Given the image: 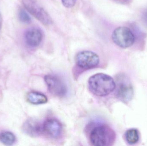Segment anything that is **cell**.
Wrapping results in <instances>:
<instances>
[{
  "label": "cell",
  "instance_id": "obj_1",
  "mask_svg": "<svg viewBox=\"0 0 147 146\" xmlns=\"http://www.w3.org/2000/svg\"><path fill=\"white\" fill-rule=\"evenodd\" d=\"M88 87L90 91L94 95L104 97L115 89L116 83L109 75L99 73L90 77L88 80Z\"/></svg>",
  "mask_w": 147,
  "mask_h": 146
},
{
  "label": "cell",
  "instance_id": "obj_2",
  "mask_svg": "<svg viewBox=\"0 0 147 146\" xmlns=\"http://www.w3.org/2000/svg\"><path fill=\"white\" fill-rule=\"evenodd\" d=\"M115 133L106 124H98L95 126L90 134V141L94 146H111L115 143Z\"/></svg>",
  "mask_w": 147,
  "mask_h": 146
},
{
  "label": "cell",
  "instance_id": "obj_3",
  "mask_svg": "<svg viewBox=\"0 0 147 146\" xmlns=\"http://www.w3.org/2000/svg\"><path fill=\"white\" fill-rule=\"evenodd\" d=\"M112 38L115 44L124 49L132 46L135 39L134 33L126 27H120L116 28L112 33Z\"/></svg>",
  "mask_w": 147,
  "mask_h": 146
},
{
  "label": "cell",
  "instance_id": "obj_4",
  "mask_svg": "<svg viewBox=\"0 0 147 146\" xmlns=\"http://www.w3.org/2000/svg\"><path fill=\"white\" fill-rule=\"evenodd\" d=\"M26 9L33 16L45 25H50L52 20L48 13L35 0H22Z\"/></svg>",
  "mask_w": 147,
  "mask_h": 146
},
{
  "label": "cell",
  "instance_id": "obj_5",
  "mask_svg": "<svg viewBox=\"0 0 147 146\" xmlns=\"http://www.w3.org/2000/svg\"><path fill=\"white\" fill-rule=\"evenodd\" d=\"M115 89H116L117 98L123 102L127 103L133 99L134 89L128 79L126 76L120 75L117 78Z\"/></svg>",
  "mask_w": 147,
  "mask_h": 146
},
{
  "label": "cell",
  "instance_id": "obj_6",
  "mask_svg": "<svg viewBox=\"0 0 147 146\" xmlns=\"http://www.w3.org/2000/svg\"><path fill=\"white\" fill-rule=\"evenodd\" d=\"M45 81L49 92L53 95L61 97L67 94V85L59 76L48 75L45 76Z\"/></svg>",
  "mask_w": 147,
  "mask_h": 146
},
{
  "label": "cell",
  "instance_id": "obj_7",
  "mask_svg": "<svg viewBox=\"0 0 147 146\" xmlns=\"http://www.w3.org/2000/svg\"><path fill=\"white\" fill-rule=\"evenodd\" d=\"M76 63L79 67L85 69L96 67L99 63L98 55L90 51H84L78 53L76 57Z\"/></svg>",
  "mask_w": 147,
  "mask_h": 146
},
{
  "label": "cell",
  "instance_id": "obj_8",
  "mask_svg": "<svg viewBox=\"0 0 147 146\" xmlns=\"http://www.w3.org/2000/svg\"><path fill=\"white\" fill-rule=\"evenodd\" d=\"M42 133L52 139H58L63 133L62 123L55 118L47 119L42 125Z\"/></svg>",
  "mask_w": 147,
  "mask_h": 146
},
{
  "label": "cell",
  "instance_id": "obj_9",
  "mask_svg": "<svg viewBox=\"0 0 147 146\" xmlns=\"http://www.w3.org/2000/svg\"><path fill=\"white\" fill-rule=\"evenodd\" d=\"M24 37L26 43L28 46L36 47L38 46L42 41L43 33L39 28L32 27L26 32Z\"/></svg>",
  "mask_w": 147,
  "mask_h": 146
},
{
  "label": "cell",
  "instance_id": "obj_10",
  "mask_svg": "<svg viewBox=\"0 0 147 146\" xmlns=\"http://www.w3.org/2000/svg\"><path fill=\"white\" fill-rule=\"evenodd\" d=\"M42 124L34 119H29L22 126L23 132L31 137H36L42 133Z\"/></svg>",
  "mask_w": 147,
  "mask_h": 146
},
{
  "label": "cell",
  "instance_id": "obj_11",
  "mask_svg": "<svg viewBox=\"0 0 147 146\" xmlns=\"http://www.w3.org/2000/svg\"><path fill=\"white\" fill-rule=\"evenodd\" d=\"M27 101L33 105H40L46 103L48 101L47 97L43 93L37 91L28 93L27 95Z\"/></svg>",
  "mask_w": 147,
  "mask_h": 146
},
{
  "label": "cell",
  "instance_id": "obj_12",
  "mask_svg": "<svg viewBox=\"0 0 147 146\" xmlns=\"http://www.w3.org/2000/svg\"><path fill=\"white\" fill-rule=\"evenodd\" d=\"M0 141L5 145L11 146L15 142L16 137L11 132L5 131L0 134Z\"/></svg>",
  "mask_w": 147,
  "mask_h": 146
},
{
  "label": "cell",
  "instance_id": "obj_13",
  "mask_svg": "<svg viewBox=\"0 0 147 146\" xmlns=\"http://www.w3.org/2000/svg\"><path fill=\"white\" fill-rule=\"evenodd\" d=\"M125 139L127 142L130 145L136 144L140 139L138 130L135 129H129L125 133Z\"/></svg>",
  "mask_w": 147,
  "mask_h": 146
},
{
  "label": "cell",
  "instance_id": "obj_14",
  "mask_svg": "<svg viewBox=\"0 0 147 146\" xmlns=\"http://www.w3.org/2000/svg\"><path fill=\"white\" fill-rule=\"evenodd\" d=\"M20 20L24 24H29L32 22V19L30 15L25 10L21 9L18 14Z\"/></svg>",
  "mask_w": 147,
  "mask_h": 146
},
{
  "label": "cell",
  "instance_id": "obj_15",
  "mask_svg": "<svg viewBox=\"0 0 147 146\" xmlns=\"http://www.w3.org/2000/svg\"><path fill=\"white\" fill-rule=\"evenodd\" d=\"M62 3L65 7L70 8L75 5L77 0H61Z\"/></svg>",
  "mask_w": 147,
  "mask_h": 146
},
{
  "label": "cell",
  "instance_id": "obj_16",
  "mask_svg": "<svg viewBox=\"0 0 147 146\" xmlns=\"http://www.w3.org/2000/svg\"><path fill=\"white\" fill-rule=\"evenodd\" d=\"M142 18H143L144 23L146 24V25L147 26V10L145 11L144 13H143Z\"/></svg>",
  "mask_w": 147,
  "mask_h": 146
},
{
  "label": "cell",
  "instance_id": "obj_17",
  "mask_svg": "<svg viewBox=\"0 0 147 146\" xmlns=\"http://www.w3.org/2000/svg\"><path fill=\"white\" fill-rule=\"evenodd\" d=\"M114 1L119 3L125 4V3H128L130 0H114Z\"/></svg>",
  "mask_w": 147,
  "mask_h": 146
},
{
  "label": "cell",
  "instance_id": "obj_18",
  "mask_svg": "<svg viewBox=\"0 0 147 146\" xmlns=\"http://www.w3.org/2000/svg\"><path fill=\"white\" fill-rule=\"evenodd\" d=\"M3 19L2 17L1 14V12H0V31L2 28V26Z\"/></svg>",
  "mask_w": 147,
  "mask_h": 146
}]
</instances>
